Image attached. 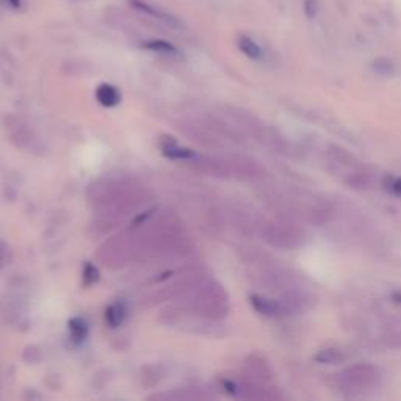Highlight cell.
Masks as SVG:
<instances>
[{
	"instance_id": "9c48e42d",
	"label": "cell",
	"mask_w": 401,
	"mask_h": 401,
	"mask_svg": "<svg viewBox=\"0 0 401 401\" xmlns=\"http://www.w3.org/2000/svg\"><path fill=\"white\" fill-rule=\"evenodd\" d=\"M161 153L166 157V159H171V160H188V159H194V151L188 149V148H182V146H179L174 142H165L161 144Z\"/></svg>"
},
{
	"instance_id": "7a4b0ae2",
	"label": "cell",
	"mask_w": 401,
	"mask_h": 401,
	"mask_svg": "<svg viewBox=\"0 0 401 401\" xmlns=\"http://www.w3.org/2000/svg\"><path fill=\"white\" fill-rule=\"evenodd\" d=\"M337 387L346 397H361L375 390L381 383V372L372 364H354L339 373Z\"/></svg>"
},
{
	"instance_id": "2e32d148",
	"label": "cell",
	"mask_w": 401,
	"mask_h": 401,
	"mask_svg": "<svg viewBox=\"0 0 401 401\" xmlns=\"http://www.w3.org/2000/svg\"><path fill=\"white\" fill-rule=\"evenodd\" d=\"M7 2L12 5L13 8H21V5H23V0H7Z\"/></svg>"
},
{
	"instance_id": "ba28073f",
	"label": "cell",
	"mask_w": 401,
	"mask_h": 401,
	"mask_svg": "<svg viewBox=\"0 0 401 401\" xmlns=\"http://www.w3.org/2000/svg\"><path fill=\"white\" fill-rule=\"evenodd\" d=\"M127 317V309L122 301H116L107 307L105 311V322L110 328H118L124 323Z\"/></svg>"
},
{
	"instance_id": "8992f818",
	"label": "cell",
	"mask_w": 401,
	"mask_h": 401,
	"mask_svg": "<svg viewBox=\"0 0 401 401\" xmlns=\"http://www.w3.org/2000/svg\"><path fill=\"white\" fill-rule=\"evenodd\" d=\"M129 3L132 5L135 10H140V12H143L146 14L154 16V18L161 21V23H165L171 27H179V21L176 18H172L171 14H166L165 12H160V10L153 7V5L143 2V0H129Z\"/></svg>"
},
{
	"instance_id": "277c9868",
	"label": "cell",
	"mask_w": 401,
	"mask_h": 401,
	"mask_svg": "<svg viewBox=\"0 0 401 401\" xmlns=\"http://www.w3.org/2000/svg\"><path fill=\"white\" fill-rule=\"evenodd\" d=\"M249 301H251L253 307L265 317L279 318L290 315L292 312H296L295 309L284 300H274V298H267L262 295H251Z\"/></svg>"
},
{
	"instance_id": "6da1fadb",
	"label": "cell",
	"mask_w": 401,
	"mask_h": 401,
	"mask_svg": "<svg viewBox=\"0 0 401 401\" xmlns=\"http://www.w3.org/2000/svg\"><path fill=\"white\" fill-rule=\"evenodd\" d=\"M328 168L345 185L354 190H365L372 185V172L342 146H329L326 153Z\"/></svg>"
},
{
	"instance_id": "e0dca14e",
	"label": "cell",
	"mask_w": 401,
	"mask_h": 401,
	"mask_svg": "<svg viewBox=\"0 0 401 401\" xmlns=\"http://www.w3.org/2000/svg\"><path fill=\"white\" fill-rule=\"evenodd\" d=\"M393 301L401 305V292H397V294H393Z\"/></svg>"
},
{
	"instance_id": "5b68a950",
	"label": "cell",
	"mask_w": 401,
	"mask_h": 401,
	"mask_svg": "<svg viewBox=\"0 0 401 401\" xmlns=\"http://www.w3.org/2000/svg\"><path fill=\"white\" fill-rule=\"evenodd\" d=\"M96 99L102 107L112 108L116 107L121 102V93L115 85L110 83H101L96 88Z\"/></svg>"
},
{
	"instance_id": "9a60e30c",
	"label": "cell",
	"mask_w": 401,
	"mask_h": 401,
	"mask_svg": "<svg viewBox=\"0 0 401 401\" xmlns=\"http://www.w3.org/2000/svg\"><path fill=\"white\" fill-rule=\"evenodd\" d=\"M306 13L309 18H313V16H315V2H313V0H307L306 2Z\"/></svg>"
},
{
	"instance_id": "4fadbf2b",
	"label": "cell",
	"mask_w": 401,
	"mask_h": 401,
	"mask_svg": "<svg viewBox=\"0 0 401 401\" xmlns=\"http://www.w3.org/2000/svg\"><path fill=\"white\" fill-rule=\"evenodd\" d=\"M383 187L395 196L401 198V177L395 174H387L383 177Z\"/></svg>"
},
{
	"instance_id": "7c38bea8",
	"label": "cell",
	"mask_w": 401,
	"mask_h": 401,
	"mask_svg": "<svg viewBox=\"0 0 401 401\" xmlns=\"http://www.w3.org/2000/svg\"><path fill=\"white\" fill-rule=\"evenodd\" d=\"M320 364H339L344 361V353L337 348H324L315 356Z\"/></svg>"
},
{
	"instance_id": "8fae6325",
	"label": "cell",
	"mask_w": 401,
	"mask_h": 401,
	"mask_svg": "<svg viewBox=\"0 0 401 401\" xmlns=\"http://www.w3.org/2000/svg\"><path fill=\"white\" fill-rule=\"evenodd\" d=\"M143 47L146 51L155 52V53H164V55H179V51L174 44L164 40H151L143 42Z\"/></svg>"
},
{
	"instance_id": "5bb4252c",
	"label": "cell",
	"mask_w": 401,
	"mask_h": 401,
	"mask_svg": "<svg viewBox=\"0 0 401 401\" xmlns=\"http://www.w3.org/2000/svg\"><path fill=\"white\" fill-rule=\"evenodd\" d=\"M99 281V270H97L93 263H86L83 270V285H93Z\"/></svg>"
},
{
	"instance_id": "30bf717a",
	"label": "cell",
	"mask_w": 401,
	"mask_h": 401,
	"mask_svg": "<svg viewBox=\"0 0 401 401\" xmlns=\"http://www.w3.org/2000/svg\"><path fill=\"white\" fill-rule=\"evenodd\" d=\"M237 44H238V49H240V51L251 60H260L263 55L262 49H260V46L253 40V38L240 36L238 38Z\"/></svg>"
},
{
	"instance_id": "3957f363",
	"label": "cell",
	"mask_w": 401,
	"mask_h": 401,
	"mask_svg": "<svg viewBox=\"0 0 401 401\" xmlns=\"http://www.w3.org/2000/svg\"><path fill=\"white\" fill-rule=\"evenodd\" d=\"M267 240L273 246L281 249H298L305 245L307 240L306 231L300 224L292 221H279L272 223L267 227Z\"/></svg>"
},
{
	"instance_id": "52a82bcc",
	"label": "cell",
	"mask_w": 401,
	"mask_h": 401,
	"mask_svg": "<svg viewBox=\"0 0 401 401\" xmlns=\"http://www.w3.org/2000/svg\"><path fill=\"white\" fill-rule=\"evenodd\" d=\"M68 329H69V337H71V342L75 345L83 344L90 333L88 323H86V320L82 317H74L69 320Z\"/></svg>"
}]
</instances>
